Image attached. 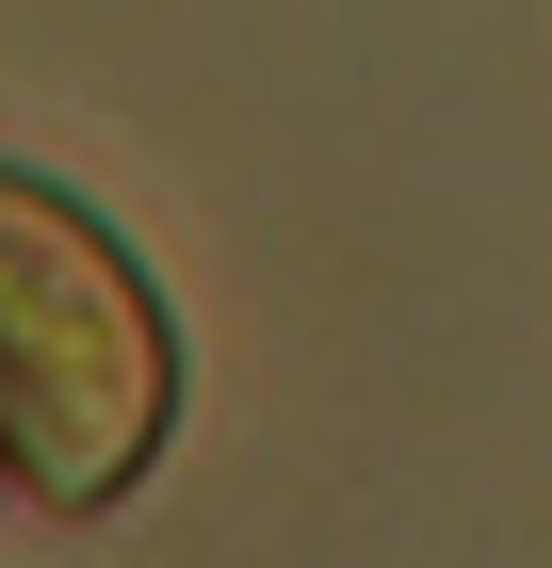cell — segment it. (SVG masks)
Wrapping results in <instances>:
<instances>
[{
  "instance_id": "cell-2",
  "label": "cell",
  "mask_w": 552,
  "mask_h": 568,
  "mask_svg": "<svg viewBox=\"0 0 552 568\" xmlns=\"http://www.w3.org/2000/svg\"><path fill=\"white\" fill-rule=\"evenodd\" d=\"M0 471H17V455H0Z\"/></svg>"
},
{
  "instance_id": "cell-1",
  "label": "cell",
  "mask_w": 552,
  "mask_h": 568,
  "mask_svg": "<svg viewBox=\"0 0 552 568\" xmlns=\"http://www.w3.org/2000/svg\"><path fill=\"white\" fill-rule=\"evenodd\" d=\"M179 342L163 293L82 195H49L33 163H0V455L33 504H114L163 455Z\"/></svg>"
}]
</instances>
